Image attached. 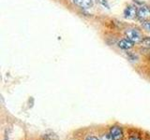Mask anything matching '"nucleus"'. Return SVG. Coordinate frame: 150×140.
Listing matches in <instances>:
<instances>
[{
    "mask_svg": "<svg viewBox=\"0 0 150 140\" xmlns=\"http://www.w3.org/2000/svg\"><path fill=\"white\" fill-rule=\"evenodd\" d=\"M108 133H109L110 136L112 140H124V137H125L124 131L119 125H117V124L112 125Z\"/></svg>",
    "mask_w": 150,
    "mask_h": 140,
    "instance_id": "nucleus-1",
    "label": "nucleus"
},
{
    "mask_svg": "<svg viewBox=\"0 0 150 140\" xmlns=\"http://www.w3.org/2000/svg\"><path fill=\"white\" fill-rule=\"evenodd\" d=\"M126 36L127 37L133 42V43H141L144 38V36L138 29L135 28H129L126 30Z\"/></svg>",
    "mask_w": 150,
    "mask_h": 140,
    "instance_id": "nucleus-2",
    "label": "nucleus"
},
{
    "mask_svg": "<svg viewBox=\"0 0 150 140\" xmlns=\"http://www.w3.org/2000/svg\"><path fill=\"white\" fill-rule=\"evenodd\" d=\"M137 18L142 22H147L150 19V8L146 6H141L137 10Z\"/></svg>",
    "mask_w": 150,
    "mask_h": 140,
    "instance_id": "nucleus-3",
    "label": "nucleus"
},
{
    "mask_svg": "<svg viewBox=\"0 0 150 140\" xmlns=\"http://www.w3.org/2000/svg\"><path fill=\"white\" fill-rule=\"evenodd\" d=\"M137 10L138 9L136 8V7L128 6L124 10V17L126 19H129V20L134 19L135 17H137Z\"/></svg>",
    "mask_w": 150,
    "mask_h": 140,
    "instance_id": "nucleus-4",
    "label": "nucleus"
},
{
    "mask_svg": "<svg viewBox=\"0 0 150 140\" xmlns=\"http://www.w3.org/2000/svg\"><path fill=\"white\" fill-rule=\"evenodd\" d=\"M75 5L82 8H90L93 6V0H72Z\"/></svg>",
    "mask_w": 150,
    "mask_h": 140,
    "instance_id": "nucleus-5",
    "label": "nucleus"
},
{
    "mask_svg": "<svg viewBox=\"0 0 150 140\" xmlns=\"http://www.w3.org/2000/svg\"><path fill=\"white\" fill-rule=\"evenodd\" d=\"M134 43L131 40H129V38H124L121 39L118 42V47L122 50H129L133 47Z\"/></svg>",
    "mask_w": 150,
    "mask_h": 140,
    "instance_id": "nucleus-6",
    "label": "nucleus"
},
{
    "mask_svg": "<svg viewBox=\"0 0 150 140\" xmlns=\"http://www.w3.org/2000/svg\"><path fill=\"white\" fill-rule=\"evenodd\" d=\"M127 140H143V137L139 134H129Z\"/></svg>",
    "mask_w": 150,
    "mask_h": 140,
    "instance_id": "nucleus-7",
    "label": "nucleus"
},
{
    "mask_svg": "<svg viewBox=\"0 0 150 140\" xmlns=\"http://www.w3.org/2000/svg\"><path fill=\"white\" fill-rule=\"evenodd\" d=\"M141 43L144 44V46L147 47V48H150V37H144Z\"/></svg>",
    "mask_w": 150,
    "mask_h": 140,
    "instance_id": "nucleus-8",
    "label": "nucleus"
},
{
    "mask_svg": "<svg viewBox=\"0 0 150 140\" xmlns=\"http://www.w3.org/2000/svg\"><path fill=\"white\" fill-rule=\"evenodd\" d=\"M100 140H112V139L111 138L109 133H105L100 135Z\"/></svg>",
    "mask_w": 150,
    "mask_h": 140,
    "instance_id": "nucleus-9",
    "label": "nucleus"
},
{
    "mask_svg": "<svg viewBox=\"0 0 150 140\" xmlns=\"http://www.w3.org/2000/svg\"><path fill=\"white\" fill-rule=\"evenodd\" d=\"M143 27L145 30H147L150 32V22H143Z\"/></svg>",
    "mask_w": 150,
    "mask_h": 140,
    "instance_id": "nucleus-10",
    "label": "nucleus"
},
{
    "mask_svg": "<svg viewBox=\"0 0 150 140\" xmlns=\"http://www.w3.org/2000/svg\"><path fill=\"white\" fill-rule=\"evenodd\" d=\"M84 140H100V138H98L95 135H87Z\"/></svg>",
    "mask_w": 150,
    "mask_h": 140,
    "instance_id": "nucleus-11",
    "label": "nucleus"
},
{
    "mask_svg": "<svg viewBox=\"0 0 150 140\" xmlns=\"http://www.w3.org/2000/svg\"><path fill=\"white\" fill-rule=\"evenodd\" d=\"M98 1L100 2V4H102V5H103V7H106V8H109V5H108V3H107L106 0H98Z\"/></svg>",
    "mask_w": 150,
    "mask_h": 140,
    "instance_id": "nucleus-12",
    "label": "nucleus"
}]
</instances>
